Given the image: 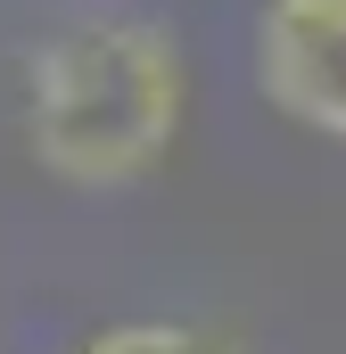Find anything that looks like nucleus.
<instances>
[{"instance_id":"f257e3e1","label":"nucleus","mask_w":346,"mask_h":354,"mask_svg":"<svg viewBox=\"0 0 346 354\" xmlns=\"http://www.w3.org/2000/svg\"><path fill=\"white\" fill-rule=\"evenodd\" d=\"M190 124V58L157 17L83 8L25 58V149L66 189H132Z\"/></svg>"},{"instance_id":"7ed1b4c3","label":"nucleus","mask_w":346,"mask_h":354,"mask_svg":"<svg viewBox=\"0 0 346 354\" xmlns=\"http://www.w3.org/2000/svg\"><path fill=\"white\" fill-rule=\"evenodd\" d=\"M75 354H239L223 330H198V322H107V330H91Z\"/></svg>"},{"instance_id":"f03ea898","label":"nucleus","mask_w":346,"mask_h":354,"mask_svg":"<svg viewBox=\"0 0 346 354\" xmlns=\"http://www.w3.org/2000/svg\"><path fill=\"white\" fill-rule=\"evenodd\" d=\"M256 91L297 132L346 140V0H264Z\"/></svg>"}]
</instances>
